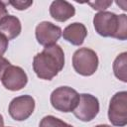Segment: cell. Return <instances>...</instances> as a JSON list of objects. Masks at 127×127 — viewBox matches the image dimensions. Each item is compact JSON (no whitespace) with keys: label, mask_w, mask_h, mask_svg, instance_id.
<instances>
[{"label":"cell","mask_w":127,"mask_h":127,"mask_svg":"<svg viewBox=\"0 0 127 127\" xmlns=\"http://www.w3.org/2000/svg\"><path fill=\"white\" fill-rule=\"evenodd\" d=\"M0 127H4V118L2 114H0Z\"/></svg>","instance_id":"20"},{"label":"cell","mask_w":127,"mask_h":127,"mask_svg":"<svg viewBox=\"0 0 127 127\" xmlns=\"http://www.w3.org/2000/svg\"><path fill=\"white\" fill-rule=\"evenodd\" d=\"M97 54L89 48H80L72 56V66L74 70L83 76H90L98 68Z\"/></svg>","instance_id":"4"},{"label":"cell","mask_w":127,"mask_h":127,"mask_svg":"<svg viewBox=\"0 0 127 127\" xmlns=\"http://www.w3.org/2000/svg\"><path fill=\"white\" fill-rule=\"evenodd\" d=\"M36 39L42 46H51L57 43L62 36V29L52 22L43 21L36 27Z\"/></svg>","instance_id":"9"},{"label":"cell","mask_w":127,"mask_h":127,"mask_svg":"<svg viewBox=\"0 0 127 127\" xmlns=\"http://www.w3.org/2000/svg\"><path fill=\"white\" fill-rule=\"evenodd\" d=\"M8 15V11H7V8H6V5L4 2L0 1V21Z\"/></svg>","instance_id":"19"},{"label":"cell","mask_w":127,"mask_h":127,"mask_svg":"<svg viewBox=\"0 0 127 127\" xmlns=\"http://www.w3.org/2000/svg\"><path fill=\"white\" fill-rule=\"evenodd\" d=\"M108 119L112 125L117 127H124L127 124V92L125 90L118 91L111 97Z\"/></svg>","instance_id":"5"},{"label":"cell","mask_w":127,"mask_h":127,"mask_svg":"<svg viewBox=\"0 0 127 127\" xmlns=\"http://www.w3.org/2000/svg\"><path fill=\"white\" fill-rule=\"evenodd\" d=\"M8 44H9L8 39H7L4 35H2V34L0 33V57H2V56L5 54V52L7 51V49H8Z\"/></svg>","instance_id":"17"},{"label":"cell","mask_w":127,"mask_h":127,"mask_svg":"<svg viewBox=\"0 0 127 127\" xmlns=\"http://www.w3.org/2000/svg\"><path fill=\"white\" fill-rule=\"evenodd\" d=\"M35 99L31 95H21L12 99L9 104V114L17 121H24L28 119L35 110Z\"/></svg>","instance_id":"7"},{"label":"cell","mask_w":127,"mask_h":127,"mask_svg":"<svg viewBox=\"0 0 127 127\" xmlns=\"http://www.w3.org/2000/svg\"><path fill=\"white\" fill-rule=\"evenodd\" d=\"M74 14V6L67 1L56 0L53 1L50 6V15L58 22H65L66 20L73 17Z\"/></svg>","instance_id":"10"},{"label":"cell","mask_w":127,"mask_h":127,"mask_svg":"<svg viewBox=\"0 0 127 127\" xmlns=\"http://www.w3.org/2000/svg\"><path fill=\"white\" fill-rule=\"evenodd\" d=\"M95 127H111V126L108 124H99V125H96Z\"/></svg>","instance_id":"21"},{"label":"cell","mask_w":127,"mask_h":127,"mask_svg":"<svg viewBox=\"0 0 127 127\" xmlns=\"http://www.w3.org/2000/svg\"><path fill=\"white\" fill-rule=\"evenodd\" d=\"M99 112L98 99L89 93L79 94V101L72 113L74 116L83 122L91 121L96 117Z\"/></svg>","instance_id":"6"},{"label":"cell","mask_w":127,"mask_h":127,"mask_svg":"<svg viewBox=\"0 0 127 127\" xmlns=\"http://www.w3.org/2000/svg\"><path fill=\"white\" fill-rule=\"evenodd\" d=\"M22 30L20 20L13 15H7L0 21V33L4 35L8 41L17 38Z\"/></svg>","instance_id":"12"},{"label":"cell","mask_w":127,"mask_h":127,"mask_svg":"<svg viewBox=\"0 0 127 127\" xmlns=\"http://www.w3.org/2000/svg\"><path fill=\"white\" fill-rule=\"evenodd\" d=\"M64 66V53L61 46H47L33 60V68L41 79H53Z\"/></svg>","instance_id":"1"},{"label":"cell","mask_w":127,"mask_h":127,"mask_svg":"<svg viewBox=\"0 0 127 127\" xmlns=\"http://www.w3.org/2000/svg\"><path fill=\"white\" fill-rule=\"evenodd\" d=\"M9 65H11L10 62H9L7 59H5V58L0 57V80H1V78H2V76H3V74H4V72H5L6 68H7Z\"/></svg>","instance_id":"18"},{"label":"cell","mask_w":127,"mask_h":127,"mask_svg":"<svg viewBox=\"0 0 127 127\" xmlns=\"http://www.w3.org/2000/svg\"><path fill=\"white\" fill-rule=\"evenodd\" d=\"M39 127H73V126L53 115H47L41 120Z\"/></svg>","instance_id":"14"},{"label":"cell","mask_w":127,"mask_h":127,"mask_svg":"<svg viewBox=\"0 0 127 127\" xmlns=\"http://www.w3.org/2000/svg\"><path fill=\"white\" fill-rule=\"evenodd\" d=\"M1 81L5 88L12 91H17L26 86L28 82V76L22 67L9 65L6 68Z\"/></svg>","instance_id":"8"},{"label":"cell","mask_w":127,"mask_h":127,"mask_svg":"<svg viewBox=\"0 0 127 127\" xmlns=\"http://www.w3.org/2000/svg\"><path fill=\"white\" fill-rule=\"evenodd\" d=\"M86 36H87L86 27L79 22H74L69 24L64 29V32H63L64 39L74 46L82 45Z\"/></svg>","instance_id":"11"},{"label":"cell","mask_w":127,"mask_h":127,"mask_svg":"<svg viewBox=\"0 0 127 127\" xmlns=\"http://www.w3.org/2000/svg\"><path fill=\"white\" fill-rule=\"evenodd\" d=\"M114 75L121 81L127 82V53L123 52L119 54L113 62Z\"/></svg>","instance_id":"13"},{"label":"cell","mask_w":127,"mask_h":127,"mask_svg":"<svg viewBox=\"0 0 127 127\" xmlns=\"http://www.w3.org/2000/svg\"><path fill=\"white\" fill-rule=\"evenodd\" d=\"M87 4L91 6L92 9L102 12L112 4V1H95V2H88Z\"/></svg>","instance_id":"15"},{"label":"cell","mask_w":127,"mask_h":127,"mask_svg":"<svg viewBox=\"0 0 127 127\" xmlns=\"http://www.w3.org/2000/svg\"><path fill=\"white\" fill-rule=\"evenodd\" d=\"M9 4L12 5V6H13L15 9H17V10H26L27 8H29V7L33 4V1L16 0V1H10Z\"/></svg>","instance_id":"16"},{"label":"cell","mask_w":127,"mask_h":127,"mask_svg":"<svg viewBox=\"0 0 127 127\" xmlns=\"http://www.w3.org/2000/svg\"><path fill=\"white\" fill-rule=\"evenodd\" d=\"M93 26L95 32L102 37H111L121 41L127 39V16L125 14L98 12L93 17Z\"/></svg>","instance_id":"2"},{"label":"cell","mask_w":127,"mask_h":127,"mask_svg":"<svg viewBox=\"0 0 127 127\" xmlns=\"http://www.w3.org/2000/svg\"><path fill=\"white\" fill-rule=\"evenodd\" d=\"M52 106L64 113L72 112L79 101V93L69 86H59L53 90L50 96Z\"/></svg>","instance_id":"3"}]
</instances>
